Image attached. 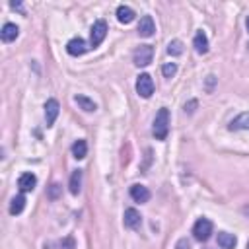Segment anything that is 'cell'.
<instances>
[{
    "label": "cell",
    "instance_id": "6da1fadb",
    "mask_svg": "<svg viewBox=\"0 0 249 249\" xmlns=\"http://www.w3.org/2000/svg\"><path fill=\"white\" fill-rule=\"evenodd\" d=\"M152 132H154L156 140H165L167 138V132H169V109L167 107H161L156 113Z\"/></svg>",
    "mask_w": 249,
    "mask_h": 249
},
{
    "label": "cell",
    "instance_id": "7a4b0ae2",
    "mask_svg": "<svg viewBox=\"0 0 249 249\" xmlns=\"http://www.w3.org/2000/svg\"><path fill=\"white\" fill-rule=\"evenodd\" d=\"M212 233V222L208 218H198L193 226V235L196 241H206Z\"/></svg>",
    "mask_w": 249,
    "mask_h": 249
},
{
    "label": "cell",
    "instance_id": "3957f363",
    "mask_svg": "<svg viewBox=\"0 0 249 249\" xmlns=\"http://www.w3.org/2000/svg\"><path fill=\"white\" fill-rule=\"evenodd\" d=\"M152 58H154V49H152V45H140V47L134 51V54H132V60H134L136 66H148V64L152 62Z\"/></svg>",
    "mask_w": 249,
    "mask_h": 249
},
{
    "label": "cell",
    "instance_id": "277c9868",
    "mask_svg": "<svg viewBox=\"0 0 249 249\" xmlns=\"http://www.w3.org/2000/svg\"><path fill=\"white\" fill-rule=\"evenodd\" d=\"M107 35V23L103 19H97L93 25H91V33H89V45L91 47H99L103 43Z\"/></svg>",
    "mask_w": 249,
    "mask_h": 249
},
{
    "label": "cell",
    "instance_id": "5b68a950",
    "mask_svg": "<svg viewBox=\"0 0 249 249\" xmlns=\"http://www.w3.org/2000/svg\"><path fill=\"white\" fill-rule=\"evenodd\" d=\"M136 93L144 99H148L152 93H154V82H152V76L150 74H140L138 80H136Z\"/></svg>",
    "mask_w": 249,
    "mask_h": 249
},
{
    "label": "cell",
    "instance_id": "8992f818",
    "mask_svg": "<svg viewBox=\"0 0 249 249\" xmlns=\"http://www.w3.org/2000/svg\"><path fill=\"white\" fill-rule=\"evenodd\" d=\"M123 224H124V228H128V230H138L140 224H142L140 212H138L136 208H126V210H124V216H123Z\"/></svg>",
    "mask_w": 249,
    "mask_h": 249
},
{
    "label": "cell",
    "instance_id": "52a82bcc",
    "mask_svg": "<svg viewBox=\"0 0 249 249\" xmlns=\"http://www.w3.org/2000/svg\"><path fill=\"white\" fill-rule=\"evenodd\" d=\"M58 113H60L58 101H56V99H49V101L45 103V121H47V126H53V124H54Z\"/></svg>",
    "mask_w": 249,
    "mask_h": 249
},
{
    "label": "cell",
    "instance_id": "ba28073f",
    "mask_svg": "<svg viewBox=\"0 0 249 249\" xmlns=\"http://www.w3.org/2000/svg\"><path fill=\"white\" fill-rule=\"evenodd\" d=\"M88 49H89L88 43H86L84 39H80V37H74V39H70V41L66 43V51H68V54H72V56H80V54H84Z\"/></svg>",
    "mask_w": 249,
    "mask_h": 249
},
{
    "label": "cell",
    "instance_id": "9c48e42d",
    "mask_svg": "<svg viewBox=\"0 0 249 249\" xmlns=\"http://www.w3.org/2000/svg\"><path fill=\"white\" fill-rule=\"evenodd\" d=\"M154 31H156V25H154L152 16H142L140 23H138V35L140 37H152Z\"/></svg>",
    "mask_w": 249,
    "mask_h": 249
},
{
    "label": "cell",
    "instance_id": "30bf717a",
    "mask_svg": "<svg viewBox=\"0 0 249 249\" xmlns=\"http://www.w3.org/2000/svg\"><path fill=\"white\" fill-rule=\"evenodd\" d=\"M35 185H37V177H35L33 173H21L19 179H18V187H19L21 193H29V191H33Z\"/></svg>",
    "mask_w": 249,
    "mask_h": 249
},
{
    "label": "cell",
    "instance_id": "8fae6325",
    "mask_svg": "<svg viewBox=\"0 0 249 249\" xmlns=\"http://www.w3.org/2000/svg\"><path fill=\"white\" fill-rule=\"evenodd\" d=\"M130 196H132L134 202H148L150 200V191H148V187L136 183V185L130 187Z\"/></svg>",
    "mask_w": 249,
    "mask_h": 249
},
{
    "label": "cell",
    "instance_id": "7c38bea8",
    "mask_svg": "<svg viewBox=\"0 0 249 249\" xmlns=\"http://www.w3.org/2000/svg\"><path fill=\"white\" fill-rule=\"evenodd\" d=\"M18 35H19V29H18L16 23H4V27H2V31H0V37H2L4 43H12V41H16Z\"/></svg>",
    "mask_w": 249,
    "mask_h": 249
},
{
    "label": "cell",
    "instance_id": "4fadbf2b",
    "mask_svg": "<svg viewBox=\"0 0 249 249\" xmlns=\"http://www.w3.org/2000/svg\"><path fill=\"white\" fill-rule=\"evenodd\" d=\"M228 128H230V130H249V111L237 115V117L230 123Z\"/></svg>",
    "mask_w": 249,
    "mask_h": 249
},
{
    "label": "cell",
    "instance_id": "5bb4252c",
    "mask_svg": "<svg viewBox=\"0 0 249 249\" xmlns=\"http://www.w3.org/2000/svg\"><path fill=\"white\" fill-rule=\"evenodd\" d=\"M193 45H195V51H196L198 54H206V53H208V39H206L204 31H196V33H195Z\"/></svg>",
    "mask_w": 249,
    "mask_h": 249
},
{
    "label": "cell",
    "instance_id": "9a60e30c",
    "mask_svg": "<svg viewBox=\"0 0 249 249\" xmlns=\"http://www.w3.org/2000/svg\"><path fill=\"white\" fill-rule=\"evenodd\" d=\"M134 16H136V14H134V10H132V8H128V6H124V4L117 8V19H119L121 23H124V25H126V23H130V21L134 19Z\"/></svg>",
    "mask_w": 249,
    "mask_h": 249
},
{
    "label": "cell",
    "instance_id": "2e32d148",
    "mask_svg": "<svg viewBox=\"0 0 249 249\" xmlns=\"http://www.w3.org/2000/svg\"><path fill=\"white\" fill-rule=\"evenodd\" d=\"M235 243H237V239H235L233 233H228V231H220L218 233V245L222 249H233Z\"/></svg>",
    "mask_w": 249,
    "mask_h": 249
},
{
    "label": "cell",
    "instance_id": "e0dca14e",
    "mask_svg": "<svg viewBox=\"0 0 249 249\" xmlns=\"http://www.w3.org/2000/svg\"><path fill=\"white\" fill-rule=\"evenodd\" d=\"M86 154H88V144H86V140H84V138L76 140V142L72 144V156H74L76 160H84Z\"/></svg>",
    "mask_w": 249,
    "mask_h": 249
},
{
    "label": "cell",
    "instance_id": "ac0fdd59",
    "mask_svg": "<svg viewBox=\"0 0 249 249\" xmlns=\"http://www.w3.org/2000/svg\"><path fill=\"white\" fill-rule=\"evenodd\" d=\"M70 193L72 195H78L80 189H82V169H76L72 175H70V185H68Z\"/></svg>",
    "mask_w": 249,
    "mask_h": 249
},
{
    "label": "cell",
    "instance_id": "d6986e66",
    "mask_svg": "<svg viewBox=\"0 0 249 249\" xmlns=\"http://www.w3.org/2000/svg\"><path fill=\"white\" fill-rule=\"evenodd\" d=\"M74 101L80 105V109H84V111H88V113H91V111L97 109V105L93 103V99H89V97H86V95H76Z\"/></svg>",
    "mask_w": 249,
    "mask_h": 249
},
{
    "label": "cell",
    "instance_id": "ffe728a7",
    "mask_svg": "<svg viewBox=\"0 0 249 249\" xmlns=\"http://www.w3.org/2000/svg\"><path fill=\"white\" fill-rule=\"evenodd\" d=\"M23 206H25V196H23V195L14 196V198H12V202H10V214H12V216L19 214V212L23 210Z\"/></svg>",
    "mask_w": 249,
    "mask_h": 249
},
{
    "label": "cell",
    "instance_id": "44dd1931",
    "mask_svg": "<svg viewBox=\"0 0 249 249\" xmlns=\"http://www.w3.org/2000/svg\"><path fill=\"white\" fill-rule=\"evenodd\" d=\"M167 53H169L171 56H177V54H181V53H183V43H181L179 39H175V41H169V45H167Z\"/></svg>",
    "mask_w": 249,
    "mask_h": 249
},
{
    "label": "cell",
    "instance_id": "7402d4cb",
    "mask_svg": "<svg viewBox=\"0 0 249 249\" xmlns=\"http://www.w3.org/2000/svg\"><path fill=\"white\" fill-rule=\"evenodd\" d=\"M175 72H177V64H175V62H165V64L161 66V74H163L165 78L175 76Z\"/></svg>",
    "mask_w": 249,
    "mask_h": 249
},
{
    "label": "cell",
    "instance_id": "603a6c76",
    "mask_svg": "<svg viewBox=\"0 0 249 249\" xmlns=\"http://www.w3.org/2000/svg\"><path fill=\"white\" fill-rule=\"evenodd\" d=\"M60 191H62V187H60L58 183H53V185L49 187V191H47V196L54 200V198H58V195H60Z\"/></svg>",
    "mask_w": 249,
    "mask_h": 249
},
{
    "label": "cell",
    "instance_id": "cb8c5ba5",
    "mask_svg": "<svg viewBox=\"0 0 249 249\" xmlns=\"http://www.w3.org/2000/svg\"><path fill=\"white\" fill-rule=\"evenodd\" d=\"M60 249H74V239H72V237H66V239H62V243H60Z\"/></svg>",
    "mask_w": 249,
    "mask_h": 249
},
{
    "label": "cell",
    "instance_id": "d4e9b609",
    "mask_svg": "<svg viewBox=\"0 0 249 249\" xmlns=\"http://www.w3.org/2000/svg\"><path fill=\"white\" fill-rule=\"evenodd\" d=\"M175 249H191V243H189V241H187V239L183 237V239H179V241H177Z\"/></svg>",
    "mask_w": 249,
    "mask_h": 249
},
{
    "label": "cell",
    "instance_id": "484cf974",
    "mask_svg": "<svg viewBox=\"0 0 249 249\" xmlns=\"http://www.w3.org/2000/svg\"><path fill=\"white\" fill-rule=\"evenodd\" d=\"M214 80H216V76H212V74H210V76H208V86H206V89H208V91H212V84H214Z\"/></svg>",
    "mask_w": 249,
    "mask_h": 249
},
{
    "label": "cell",
    "instance_id": "4316f807",
    "mask_svg": "<svg viewBox=\"0 0 249 249\" xmlns=\"http://www.w3.org/2000/svg\"><path fill=\"white\" fill-rule=\"evenodd\" d=\"M196 105V101H191L189 105H185V111H189V113H193V107Z\"/></svg>",
    "mask_w": 249,
    "mask_h": 249
},
{
    "label": "cell",
    "instance_id": "83f0119b",
    "mask_svg": "<svg viewBox=\"0 0 249 249\" xmlns=\"http://www.w3.org/2000/svg\"><path fill=\"white\" fill-rule=\"evenodd\" d=\"M10 6H12V8H14V10H21V4H19V2H12V4H10Z\"/></svg>",
    "mask_w": 249,
    "mask_h": 249
},
{
    "label": "cell",
    "instance_id": "f1b7e54d",
    "mask_svg": "<svg viewBox=\"0 0 249 249\" xmlns=\"http://www.w3.org/2000/svg\"><path fill=\"white\" fill-rule=\"evenodd\" d=\"M245 25H247V31H249V16H247V19H245Z\"/></svg>",
    "mask_w": 249,
    "mask_h": 249
},
{
    "label": "cell",
    "instance_id": "f546056e",
    "mask_svg": "<svg viewBox=\"0 0 249 249\" xmlns=\"http://www.w3.org/2000/svg\"><path fill=\"white\" fill-rule=\"evenodd\" d=\"M247 249H249V241H247Z\"/></svg>",
    "mask_w": 249,
    "mask_h": 249
}]
</instances>
